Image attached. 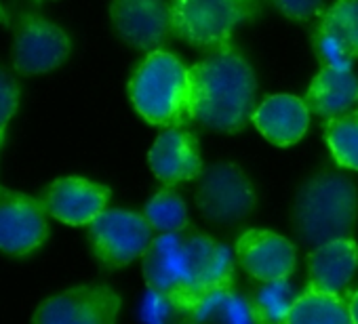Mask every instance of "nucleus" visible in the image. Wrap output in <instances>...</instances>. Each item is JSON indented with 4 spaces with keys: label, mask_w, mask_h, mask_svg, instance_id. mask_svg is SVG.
<instances>
[{
    "label": "nucleus",
    "mask_w": 358,
    "mask_h": 324,
    "mask_svg": "<svg viewBox=\"0 0 358 324\" xmlns=\"http://www.w3.org/2000/svg\"><path fill=\"white\" fill-rule=\"evenodd\" d=\"M143 278L154 290L192 301L207 290L232 286L234 253L205 234H160L143 253Z\"/></svg>",
    "instance_id": "f257e3e1"
},
{
    "label": "nucleus",
    "mask_w": 358,
    "mask_h": 324,
    "mask_svg": "<svg viewBox=\"0 0 358 324\" xmlns=\"http://www.w3.org/2000/svg\"><path fill=\"white\" fill-rule=\"evenodd\" d=\"M192 120L220 133L243 131L255 114L257 80L249 61L230 45L190 68Z\"/></svg>",
    "instance_id": "f03ea898"
},
{
    "label": "nucleus",
    "mask_w": 358,
    "mask_h": 324,
    "mask_svg": "<svg viewBox=\"0 0 358 324\" xmlns=\"http://www.w3.org/2000/svg\"><path fill=\"white\" fill-rule=\"evenodd\" d=\"M129 97L150 124L184 126L192 122L190 70L175 55L150 53L129 82Z\"/></svg>",
    "instance_id": "7ed1b4c3"
},
{
    "label": "nucleus",
    "mask_w": 358,
    "mask_h": 324,
    "mask_svg": "<svg viewBox=\"0 0 358 324\" xmlns=\"http://www.w3.org/2000/svg\"><path fill=\"white\" fill-rule=\"evenodd\" d=\"M356 209L358 192L345 175H316L301 188L295 200L297 234L312 246L350 238Z\"/></svg>",
    "instance_id": "20e7f679"
},
{
    "label": "nucleus",
    "mask_w": 358,
    "mask_h": 324,
    "mask_svg": "<svg viewBox=\"0 0 358 324\" xmlns=\"http://www.w3.org/2000/svg\"><path fill=\"white\" fill-rule=\"evenodd\" d=\"M173 34L199 49L228 47L238 24L251 20L236 0H171Z\"/></svg>",
    "instance_id": "39448f33"
},
{
    "label": "nucleus",
    "mask_w": 358,
    "mask_h": 324,
    "mask_svg": "<svg viewBox=\"0 0 358 324\" xmlns=\"http://www.w3.org/2000/svg\"><path fill=\"white\" fill-rule=\"evenodd\" d=\"M93 255L106 267H122L143 257L152 238L148 219L133 211L110 209L97 215L89 226Z\"/></svg>",
    "instance_id": "423d86ee"
},
{
    "label": "nucleus",
    "mask_w": 358,
    "mask_h": 324,
    "mask_svg": "<svg viewBox=\"0 0 358 324\" xmlns=\"http://www.w3.org/2000/svg\"><path fill=\"white\" fill-rule=\"evenodd\" d=\"M255 190L249 177L232 162H215L199 177L196 202L215 223H238L255 209Z\"/></svg>",
    "instance_id": "0eeeda50"
},
{
    "label": "nucleus",
    "mask_w": 358,
    "mask_h": 324,
    "mask_svg": "<svg viewBox=\"0 0 358 324\" xmlns=\"http://www.w3.org/2000/svg\"><path fill=\"white\" fill-rule=\"evenodd\" d=\"M120 295L108 284H80L43 301L32 324H116Z\"/></svg>",
    "instance_id": "6e6552de"
},
{
    "label": "nucleus",
    "mask_w": 358,
    "mask_h": 324,
    "mask_svg": "<svg viewBox=\"0 0 358 324\" xmlns=\"http://www.w3.org/2000/svg\"><path fill=\"white\" fill-rule=\"evenodd\" d=\"M47 234V209L41 198L0 188V251L13 257L30 255Z\"/></svg>",
    "instance_id": "1a4fd4ad"
},
{
    "label": "nucleus",
    "mask_w": 358,
    "mask_h": 324,
    "mask_svg": "<svg viewBox=\"0 0 358 324\" xmlns=\"http://www.w3.org/2000/svg\"><path fill=\"white\" fill-rule=\"evenodd\" d=\"M110 17L127 45L148 53L158 51L173 32L169 0H112Z\"/></svg>",
    "instance_id": "9d476101"
},
{
    "label": "nucleus",
    "mask_w": 358,
    "mask_h": 324,
    "mask_svg": "<svg viewBox=\"0 0 358 324\" xmlns=\"http://www.w3.org/2000/svg\"><path fill=\"white\" fill-rule=\"evenodd\" d=\"M68 53L70 38L59 26L38 15H28L20 22L15 32L13 64L22 74L32 76L51 72L62 66Z\"/></svg>",
    "instance_id": "9b49d317"
},
{
    "label": "nucleus",
    "mask_w": 358,
    "mask_h": 324,
    "mask_svg": "<svg viewBox=\"0 0 358 324\" xmlns=\"http://www.w3.org/2000/svg\"><path fill=\"white\" fill-rule=\"evenodd\" d=\"M320 64L352 70L358 59V0H337L320 17L312 34Z\"/></svg>",
    "instance_id": "f8f14e48"
},
{
    "label": "nucleus",
    "mask_w": 358,
    "mask_h": 324,
    "mask_svg": "<svg viewBox=\"0 0 358 324\" xmlns=\"http://www.w3.org/2000/svg\"><path fill=\"white\" fill-rule=\"evenodd\" d=\"M43 205L51 217L68 226H89L106 211L110 188L85 177L55 179L43 194Z\"/></svg>",
    "instance_id": "ddd939ff"
},
{
    "label": "nucleus",
    "mask_w": 358,
    "mask_h": 324,
    "mask_svg": "<svg viewBox=\"0 0 358 324\" xmlns=\"http://www.w3.org/2000/svg\"><path fill=\"white\" fill-rule=\"evenodd\" d=\"M236 257L241 267L259 282L289 278L297 263L295 246L270 230H247L236 242Z\"/></svg>",
    "instance_id": "4468645a"
},
{
    "label": "nucleus",
    "mask_w": 358,
    "mask_h": 324,
    "mask_svg": "<svg viewBox=\"0 0 358 324\" xmlns=\"http://www.w3.org/2000/svg\"><path fill=\"white\" fill-rule=\"evenodd\" d=\"M148 162L152 173L166 186L199 179L205 171L196 137L177 126H166L156 137Z\"/></svg>",
    "instance_id": "2eb2a0df"
},
{
    "label": "nucleus",
    "mask_w": 358,
    "mask_h": 324,
    "mask_svg": "<svg viewBox=\"0 0 358 324\" xmlns=\"http://www.w3.org/2000/svg\"><path fill=\"white\" fill-rule=\"evenodd\" d=\"M253 124L270 143L289 147L306 135L310 126V110L299 97L278 93L257 105Z\"/></svg>",
    "instance_id": "dca6fc26"
},
{
    "label": "nucleus",
    "mask_w": 358,
    "mask_h": 324,
    "mask_svg": "<svg viewBox=\"0 0 358 324\" xmlns=\"http://www.w3.org/2000/svg\"><path fill=\"white\" fill-rule=\"evenodd\" d=\"M358 270V244L352 238H341L316 246L308 257L310 290L341 295Z\"/></svg>",
    "instance_id": "f3484780"
},
{
    "label": "nucleus",
    "mask_w": 358,
    "mask_h": 324,
    "mask_svg": "<svg viewBox=\"0 0 358 324\" xmlns=\"http://www.w3.org/2000/svg\"><path fill=\"white\" fill-rule=\"evenodd\" d=\"M358 103V78L352 70L322 66V70L314 76L306 105L310 114L322 116L327 120L337 118L354 110Z\"/></svg>",
    "instance_id": "a211bd4d"
},
{
    "label": "nucleus",
    "mask_w": 358,
    "mask_h": 324,
    "mask_svg": "<svg viewBox=\"0 0 358 324\" xmlns=\"http://www.w3.org/2000/svg\"><path fill=\"white\" fill-rule=\"evenodd\" d=\"M194 324H257L249 295L220 286L192 299Z\"/></svg>",
    "instance_id": "6ab92c4d"
},
{
    "label": "nucleus",
    "mask_w": 358,
    "mask_h": 324,
    "mask_svg": "<svg viewBox=\"0 0 358 324\" xmlns=\"http://www.w3.org/2000/svg\"><path fill=\"white\" fill-rule=\"evenodd\" d=\"M287 324H354L350 299L306 288L291 309Z\"/></svg>",
    "instance_id": "aec40b11"
},
{
    "label": "nucleus",
    "mask_w": 358,
    "mask_h": 324,
    "mask_svg": "<svg viewBox=\"0 0 358 324\" xmlns=\"http://www.w3.org/2000/svg\"><path fill=\"white\" fill-rule=\"evenodd\" d=\"M299 295L301 293L289 278L259 282L249 295L253 311H255V322L257 324H287V318L291 309L295 307Z\"/></svg>",
    "instance_id": "412c9836"
},
{
    "label": "nucleus",
    "mask_w": 358,
    "mask_h": 324,
    "mask_svg": "<svg viewBox=\"0 0 358 324\" xmlns=\"http://www.w3.org/2000/svg\"><path fill=\"white\" fill-rule=\"evenodd\" d=\"M135 314L139 324H194L190 299L150 286L139 297Z\"/></svg>",
    "instance_id": "4be33fe9"
},
{
    "label": "nucleus",
    "mask_w": 358,
    "mask_h": 324,
    "mask_svg": "<svg viewBox=\"0 0 358 324\" xmlns=\"http://www.w3.org/2000/svg\"><path fill=\"white\" fill-rule=\"evenodd\" d=\"M324 139L341 167L358 171V108L327 120Z\"/></svg>",
    "instance_id": "5701e85b"
},
{
    "label": "nucleus",
    "mask_w": 358,
    "mask_h": 324,
    "mask_svg": "<svg viewBox=\"0 0 358 324\" xmlns=\"http://www.w3.org/2000/svg\"><path fill=\"white\" fill-rule=\"evenodd\" d=\"M143 217L148 219L152 230H158L160 234L184 232L188 228L186 202L173 190H160L158 194H154L143 209Z\"/></svg>",
    "instance_id": "b1692460"
},
{
    "label": "nucleus",
    "mask_w": 358,
    "mask_h": 324,
    "mask_svg": "<svg viewBox=\"0 0 358 324\" xmlns=\"http://www.w3.org/2000/svg\"><path fill=\"white\" fill-rule=\"evenodd\" d=\"M17 105H20V87L0 68V137H5V128L9 120L15 116Z\"/></svg>",
    "instance_id": "393cba45"
},
{
    "label": "nucleus",
    "mask_w": 358,
    "mask_h": 324,
    "mask_svg": "<svg viewBox=\"0 0 358 324\" xmlns=\"http://www.w3.org/2000/svg\"><path fill=\"white\" fill-rule=\"evenodd\" d=\"M270 3L289 20L308 22L322 11L324 0H270Z\"/></svg>",
    "instance_id": "a878e982"
},
{
    "label": "nucleus",
    "mask_w": 358,
    "mask_h": 324,
    "mask_svg": "<svg viewBox=\"0 0 358 324\" xmlns=\"http://www.w3.org/2000/svg\"><path fill=\"white\" fill-rule=\"evenodd\" d=\"M236 3L249 13V17H253V15L259 11V7H262V5H259V0H236Z\"/></svg>",
    "instance_id": "bb28decb"
},
{
    "label": "nucleus",
    "mask_w": 358,
    "mask_h": 324,
    "mask_svg": "<svg viewBox=\"0 0 358 324\" xmlns=\"http://www.w3.org/2000/svg\"><path fill=\"white\" fill-rule=\"evenodd\" d=\"M350 311H352L354 324H358V290L350 295Z\"/></svg>",
    "instance_id": "cd10ccee"
},
{
    "label": "nucleus",
    "mask_w": 358,
    "mask_h": 324,
    "mask_svg": "<svg viewBox=\"0 0 358 324\" xmlns=\"http://www.w3.org/2000/svg\"><path fill=\"white\" fill-rule=\"evenodd\" d=\"M0 22H7V13H5L3 5H0Z\"/></svg>",
    "instance_id": "c85d7f7f"
},
{
    "label": "nucleus",
    "mask_w": 358,
    "mask_h": 324,
    "mask_svg": "<svg viewBox=\"0 0 358 324\" xmlns=\"http://www.w3.org/2000/svg\"><path fill=\"white\" fill-rule=\"evenodd\" d=\"M3 143H5V137H0V147H3Z\"/></svg>",
    "instance_id": "c756f323"
}]
</instances>
